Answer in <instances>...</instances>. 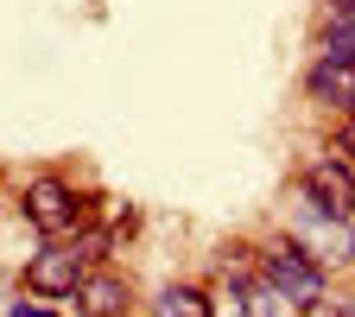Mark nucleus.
I'll return each instance as SVG.
<instances>
[{
	"mask_svg": "<svg viewBox=\"0 0 355 317\" xmlns=\"http://www.w3.org/2000/svg\"><path fill=\"white\" fill-rule=\"evenodd\" d=\"M343 146H349V153H355V127H349V133H343Z\"/></svg>",
	"mask_w": 355,
	"mask_h": 317,
	"instance_id": "obj_14",
	"label": "nucleus"
},
{
	"mask_svg": "<svg viewBox=\"0 0 355 317\" xmlns=\"http://www.w3.org/2000/svg\"><path fill=\"white\" fill-rule=\"evenodd\" d=\"M153 317H216L209 311V286H191V280H171L153 305Z\"/></svg>",
	"mask_w": 355,
	"mask_h": 317,
	"instance_id": "obj_7",
	"label": "nucleus"
},
{
	"mask_svg": "<svg viewBox=\"0 0 355 317\" xmlns=\"http://www.w3.org/2000/svg\"><path fill=\"white\" fill-rule=\"evenodd\" d=\"M292 317H355V305H343V298H311V305H292Z\"/></svg>",
	"mask_w": 355,
	"mask_h": 317,
	"instance_id": "obj_12",
	"label": "nucleus"
},
{
	"mask_svg": "<svg viewBox=\"0 0 355 317\" xmlns=\"http://www.w3.org/2000/svg\"><path fill=\"white\" fill-rule=\"evenodd\" d=\"M298 203L311 216H330V222H355V165L324 153V159H304L298 165Z\"/></svg>",
	"mask_w": 355,
	"mask_h": 317,
	"instance_id": "obj_3",
	"label": "nucleus"
},
{
	"mask_svg": "<svg viewBox=\"0 0 355 317\" xmlns=\"http://www.w3.org/2000/svg\"><path fill=\"white\" fill-rule=\"evenodd\" d=\"M254 260H260V280L273 286L286 305H311V298H324V292H330V266L311 254L298 235H266Z\"/></svg>",
	"mask_w": 355,
	"mask_h": 317,
	"instance_id": "obj_2",
	"label": "nucleus"
},
{
	"mask_svg": "<svg viewBox=\"0 0 355 317\" xmlns=\"http://www.w3.org/2000/svg\"><path fill=\"white\" fill-rule=\"evenodd\" d=\"M349 127H355V108H349Z\"/></svg>",
	"mask_w": 355,
	"mask_h": 317,
	"instance_id": "obj_16",
	"label": "nucleus"
},
{
	"mask_svg": "<svg viewBox=\"0 0 355 317\" xmlns=\"http://www.w3.org/2000/svg\"><path fill=\"white\" fill-rule=\"evenodd\" d=\"M324 7H355V0H324Z\"/></svg>",
	"mask_w": 355,
	"mask_h": 317,
	"instance_id": "obj_15",
	"label": "nucleus"
},
{
	"mask_svg": "<svg viewBox=\"0 0 355 317\" xmlns=\"http://www.w3.org/2000/svg\"><path fill=\"white\" fill-rule=\"evenodd\" d=\"M102 203H108V197H76V185H70V178H58V171L26 178V197H19L26 222H32L44 241H70L76 229H89V222H96Z\"/></svg>",
	"mask_w": 355,
	"mask_h": 317,
	"instance_id": "obj_1",
	"label": "nucleus"
},
{
	"mask_svg": "<svg viewBox=\"0 0 355 317\" xmlns=\"http://www.w3.org/2000/svg\"><path fill=\"white\" fill-rule=\"evenodd\" d=\"M286 311V298L266 286V280H248V317H279Z\"/></svg>",
	"mask_w": 355,
	"mask_h": 317,
	"instance_id": "obj_11",
	"label": "nucleus"
},
{
	"mask_svg": "<svg viewBox=\"0 0 355 317\" xmlns=\"http://www.w3.org/2000/svg\"><path fill=\"white\" fill-rule=\"evenodd\" d=\"M7 317H58V311H44V305H26V298H19V305H13Z\"/></svg>",
	"mask_w": 355,
	"mask_h": 317,
	"instance_id": "obj_13",
	"label": "nucleus"
},
{
	"mask_svg": "<svg viewBox=\"0 0 355 317\" xmlns=\"http://www.w3.org/2000/svg\"><path fill=\"white\" fill-rule=\"evenodd\" d=\"M304 102H318V108H355V58L343 51H318L304 64Z\"/></svg>",
	"mask_w": 355,
	"mask_h": 317,
	"instance_id": "obj_5",
	"label": "nucleus"
},
{
	"mask_svg": "<svg viewBox=\"0 0 355 317\" xmlns=\"http://www.w3.org/2000/svg\"><path fill=\"white\" fill-rule=\"evenodd\" d=\"M318 51L355 58V7H324V19H318Z\"/></svg>",
	"mask_w": 355,
	"mask_h": 317,
	"instance_id": "obj_8",
	"label": "nucleus"
},
{
	"mask_svg": "<svg viewBox=\"0 0 355 317\" xmlns=\"http://www.w3.org/2000/svg\"><path fill=\"white\" fill-rule=\"evenodd\" d=\"M127 305H133V286L121 273H108V266H89L83 273V286H76V311L83 317H127Z\"/></svg>",
	"mask_w": 355,
	"mask_h": 317,
	"instance_id": "obj_6",
	"label": "nucleus"
},
{
	"mask_svg": "<svg viewBox=\"0 0 355 317\" xmlns=\"http://www.w3.org/2000/svg\"><path fill=\"white\" fill-rule=\"evenodd\" d=\"M83 254L70 248V241H44L32 260H26V273H19V286L32 292V298H76V286H83Z\"/></svg>",
	"mask_w": 355,
	"mask_h": 317,
	"instance_id": "obj_4",
	"label": "nucleus"
},
{
	"mask_svg": "<svg viewBox=\"0 0 355 317\" xmlns=\"http://www.w3.org/2000/svg\"><path fill=\"white\" fill-rule=\"evenodd\" d=\"M260 280V273H254ZM209 311L216 317H248V280H229V273H222L216 286H209Z\"/></svg>",
	"mask_w": 355,
	"mask_h": 317,
	"instance_id": "obj_9",
	"label": "nucleus"
},
{
	"mask_svg": "<svg viewBox=\"0 0 355 317\" xmlns=\"http://www.w3.org/2000/svg\"><path fill=\"white\" fill-rule=\"evenodd\" d=\"M70 248L83 254V266H102V260H108V248H114V229H96V222H89V229H76V235H70Z\"/></svg>",
	"mask_w": 355,
	"mask_h": 317,
	"instance_id": "obj_10",
	"label": "nucleus"
}]
</instances>
